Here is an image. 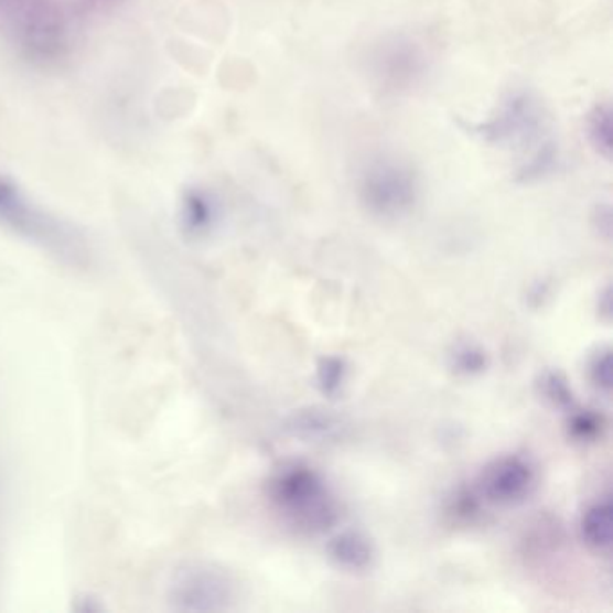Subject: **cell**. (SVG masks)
I'll use <instances>...</instances> for the list:
<instances>
[{"mask_svg":"<svg viewBox=\"0 0 613 613\" xmlns=\"http://www.w3.org/2000/svg\"><path fill=\"white\" fill-rule=\"evenodd\" d=\"M535 470L518 455L493 461L478 478V493L493 506L512 507L529 497L535 487Z\"/></svg>","mask_w":613,"mask_h":613,"instance_id":"3","label":"cell"},{"mask_svg":"<svg viewBox=\"0 0 613 613\" xmlns=\"http://www.w3.org/2000/svg\"><path fill=\"white\" fill-rule=\"evenodd\" d=\"M0 19L30 58L44 62L62 54L65 30L50 0H0Z\"/></svg>","mask_w":613,"mask_h":613,"instance_id":"2","label":"cell"},{"mask_svg":"<svg viewBox=\"0 0 613 613\" xmlns=\"http://www.w3.org/2000/svg\"><path fill=\"white\" fill-rule=\"evenodd\" d=\"M268 495L278 512L308 535L332 529L338 520L335 498L312 467L301 464L282 467L270 481Z\"/></svg>","mask_w":613,"mask_h":613,"instance_id":"1","label":"cell"},{"mask_svg":"<svg viewBox=\"0 0 613 613\" xmlns=\"http://www.w3.org/2000/svg\"><path fill=\"white\" fill-rule=\"evenodd\" d=\"M580 530L584 546L599 555H609L612 549V502L606 498L592 504L583 513Z\"/></svg>","mask_w":613,"mask_h":613,"instance_id":"7","label":"cell"},{"mask_svg":"<svg viewBox=\"0 0 613 613\" xmlns=\"http://www.w3.org/2000/svg\"><path fill=\"white\" fill-rule=\"evenodd\" d=\"M327 555L336 567L351 572H362L369 569L375 561V547L369 538L358 530H344L330 540Z\"/></svg>","mask_w":613,"mask_h":613,"instance_id":"6","label":"cell"},{"mask_svg":"<svg viewBox=\"0 0 613 613\" xmlns=\"http://www.w3.org/2000/svg\"><path fill=\"white\" fill-rule=\"evenodd\" d=\"M590 378L599 390H612V351L609 347L599 349L590 362Z\"/></svg>","mask_w":613,"mask_h":613,"instance_id":"12","label":"cell"},{"mask_svg":"<svg viewBox=\"0 0 613 613\" xmlns=\"http://www.w3.org/2000/svg\"><path fill=\"white\" fill-rule=\"evenodd\" d=\"M362 196L367 209L384 218H396L412 207L416 200L415 179L409 171L380 166L365 176Z\"/></svg>","mask_w":613,"mask_h":613,"instance_id":"4","label":"cell"},{"mask_svg":"<svg viewBox=\"0 0 613 613\" xmlns=\"http://www.w3.org/2000/svg\"><path fill=\"white\" fill-rule=\"evenodd\" d=\"M538 392L547 404L552 405L555 409H570L574 396L570 389L569 381L558 370H546L538 380Z\"/></svg>","mask_w":613,"mask_h":613,"instance_id":"9","label":"cell"},{"mask_svg":"<svg viewBox=\"0 0 613 613\" xmlns=\"http://www.w3.org/2000/svg\"><path fill=\"white\" fill-rule=\"evenodd\" d=\"M346 423L341 416L324 407H304L293 410L284 421V430L292 438L306 443H326L341 438Z\"/></svg>","mask_w":613,"mask_h":613,"instance_id":"5","label":"cell"},{"mask_svg":"<svg viewBox=\"0 0 613 613\" xmlns=\"http://www.w3.org/2000/svg\"><path fill=\"white\" fill-rule=\"evenodd\" d=\"M347 365L338 356H324L316 365V381L322 392L335 396L346 381Z\"/></svg>","mask_w":613,"mask_h":613,"instance_id":"10","label":"cell"},{"mask_svg":"<svg viewBox=\"0 0 613 613\" xmlns=\"http://www.w3.org/2000/svg\"><path fill=\"white\" fill-rule=\"evenodd\" d=\"M604 427L606 424H604L603 416L595 415L594 410H580L570 416V435L581 443H589V441L601 438Z\"/></svg>","mask_w":613,"mask_h":613,"instance_id":"11","label":"cell"},{"mask_svg":"<svg viewBox=\"0 0 613 613\" xmlns=\"http://www.w3.org/2000/svg\"><path fill=\"white\" fill-rule=\"evenodd\" d=\"M490 358L486 351L482 349L477 344H459L455 349L450 353V367L458 375L477 376L486 370Z\"/></svg>","mask_w":613,"mask_h":613,"instance_id":"8","label":"cell"}]
</instances>
